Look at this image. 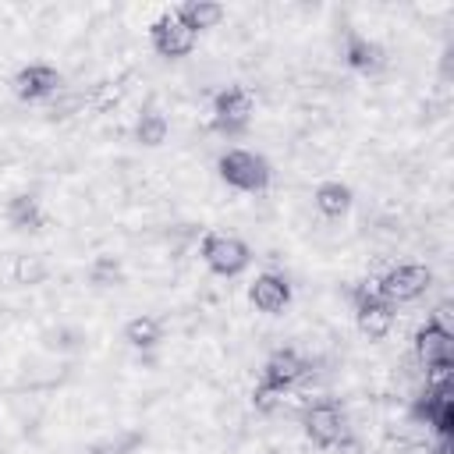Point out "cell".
Returning a JSON list of instances; mask_svg holds the SVG:
<instances>
[{
  "label": "cell",
  "instance_id": "obj_1",
  "mask_svg": "<svg viewBox=\"0 0 454 454\" xmlns=\"http://www.w3.org/2000/svg\"><path fill=\"white\" fill-rule=\"evenodd\" d=\"M216 170H220L223 184H231L238 192H248V195L266 192L270 188V177H273L266 156L262 153H252V149H227V153H220Z\"/></svg>",
  "mask_w": 454,
  "mask_h": 454
},
{
  "label": "cell",
  "instance_id": "obj_2",
  "mask_svg": "<svg viewBox=\"0 0 454 454\" xmlns=\"http://www.w3.org/2000/svg\"><path fill=\"white\" fill-rule=\"evenodd\" d=\"M252 114H255V96L248 85L241 82H231L223 85L216 96H213V128L223 131V135H238L252 124Z\"/></svg>",
  "mask_w": 454,
  "mask_h": 454
},
{
  "label": "cell",
  "instance_id": "obj_3",
  "mask_svg": "<svg viewBox=\"0 0 454 454\" xmlns=\"http://www.w3.org/2000/svg\"><path fill=\"white\" fill-rule=\"evenodd\" d=\"M199 252H202V262L209 266V273H216V277H238L252 262V248L241 238L223 234V231H209L202 238Z\"/></svg>",
  "mask_w": 454,
  "mask_h": 454
},
{
  "label": "cell",
  "instance_id": "obj_4",
  "mask_svg": "<svg viewBox=\"0 0 454 454\" xmlns=\"http://www.w3.org/2000/svg\"><path fill=\"white\" fill-rule=\"evenodd\" d=\"M355 301V323L362 330V337L369 340H383L390 330H394V305L387 298H380L376 291V280H362L351 294Z\"/></svg>",
  "mask_w": 454,
  "mask_h": 454
},
{
  "label": "cell",
  "instance_id": "obj_5",
  "mask_svg": "<svg viewBox=\"0 0 454 454\" xmlns=\"http://www.w3.org/2000/svg\"><path fill=\"white\" fill-rule=\"evenodd\" d=\"M429 284H433V270L429 266H422V262H401V266H390L376 280V291L390 305H404V301L422 298L429 291Z\"/></svg>",
  "mask_w": 454,
  "mask_h": 454
},
{
  "label": "cell",
  "instance_id": "obj_6",
  "mask_svg": "<svg viewBox=\"0 0 454 454\" xmlns=\"http://www.w3.org/2000/svg\"><path fill=\"white\" fill-rule=\"evenodd\" d=\"M301 429H305V436H309L319 450H330V447L348 433L344 411H340L337 397H319V401L305 404V411H301Z\"/></svg>",
  "mask_w": 454,
  "mask_h": 454
},
{
  "label": "cell",
  "instance_id": "obj_7",
  "mask_svg": "<svg viewBox=\"0 0 454 454\" xmlns=\"http://www.w3.org/2000/svg\"><path fill=\"white\" fill-rule=\"evenodd\" d=\"M60 71L46 60H32V64H21L11 78V92L21 99V103H43L50 96L60 92Z\"/></svg>",
  "mask_w": 454,
  "mask_h": 454
},
{
  "label": "cell",
  "instance_id": "obj_8",
  "mask_svg": "<svg viewBox=\"0 0 454 454\" xmlns=\"http://www.w3.org/2000/svg\"><path fill=\"white\" fill-rule=\"evenodd\" d=\"M149 43H153V50H156L160 57H167V60H181V57H188V53L195 50L199 35H195L192 28H184V25L177 21L174 11H163V14L149 25Z\"/></svg>",
  "mask_w": 454,
  "mask_h": 454
},
{
  "label": "cell",
  "instance_id": "obj_9",
  "mask_svg": "<svg viewBox=\"0 0 454 454\" xmlns=\"http://www.w3.org/2000/svg\"><path fill=\"white\" fill-rule=\"evenodd\" d=\"M309 362L294 351V348H277L266 362H262V376H259V383H266V387H273L277 394H287V390H294L305 376H309Z\"/></svg>",
  "mask_w": 454,
  "mask_h": 454
},
{
  "label": "cell",
  "instance_id": "obj_10",
  "mask_svg": "<svg viewBox=\"0 0 454 454\" xmlns=\"http://www.w3.org/2000/svg\"><path fill=\"white\" fill-rule=\"evenodd\" d=\"M411 351H415V362L422 369H429V365H450V358H454V333L443 323L426 319V326H419L415 337H411Z\"/></svg>",
  "mask_w": 454,
  "mask_h": 454
},
{
  "label": "cell",
  "instance_id": "obj_11",
  "mask_svg": "<svg viewBox=\"0 0 454 454\" xmlns=\"http://www.w3.org/2000/svg\"><path fill=\"white\" fill-rule=\"evenodd\" d=\"M248 301H252L259 312H266V316L284 312V309L291 305V284H287V277H284V273H273V270L259 273V277L248 284Z\"/></svg>",
  "mask_w": 454,
  "mask_h": 454
},
{
  "label": "cell",
  "instance_id": "obj_12",
  "mask_svg": "<svg viewBox=\"0 0 454 454\" xmlns=\"http://www.w3.org/2000/svg\"><path fill=\"white\" fill-rule=\"evenodd\" d=\"M344 64L351 71H358V74H376L387 64V53H383V46L376 39H369L362 32H348V39H344Z\"/></svg>",
  "mask_w": 454,
  "mask_h": 454
},
{
  "label": "cell",
  "instance_id": "obj_13",
  "mask_svg": "<svg viewBox=\"0 0 454 454\" xmlns=\"http://www.w3.org/2000/svg\"><path fill=\"white\" fill-rule=\"evenodd\" d=\"M174 14H177V21H181L184 28H192V32L199 35V32L216 28V25L227 18V7L216 4V0H184V4L174 7Z\"/></svg>",
  "mask_w": 454,
  "mask_h": 454
},
{
  "label": "cell",
  "instance_id": "obj_14",
  "mask_svg": "<svg viewBox=\"0 0 454 454\" xmlns=\"http://www.w3.org/2000/svg\"><path fill=\"white\" fill-rule=\"evenodd\" d=\"M4 220H7L14 231H39V227L46 223V216H43V202H39L35 195L21 192V195L7 199V206H4Z\"/></svg>",
  "mask_w": 454,
  "mask_h": 454
},
{
  "label": "cell",
  "instance_id": "obj_15",
  "mask_svg": "<svg viewBox=\"0 0 454 454\" xmlns=\"http://www.w3.org/2000/svg\"><path fill=\"white\" fill-rule=\"evenodd\" d=\"M355 202V192L344 184V181H323L312 195V206L326 216V220H340Z\"/></svg>",
  "mask_w": 454,
  "mask_h": 454
},
{
  "label": "cell",
  "instance_id": "obj_16",
  "mask_svg": "<svg viewBox=\"0 0 454 454\" xmlns=\"http://www.w3.org/2000/svg\"><path fill=\"white\" fill-rule=\"evenodd\" d=\"M124 340L135 348V351H153L160 340H163V323L156 316H131L124 323Z\"/></svg>",
  "mask_w": 454,
  "mask_h": 454
},
{
  "label": "cell",
  "instance_id": "obj_17",
  "mask_svg": "<svg viewBox=\"0 0 454 454\" xmlns=\"http://www.w3.org/2000/svg\"><path fill=\"white\" fill-rule=\"evenodd\" d=\"M46 277H50L46 255H39V252H21V255H14V262H11V280H14V284L35 287V284H46Z\"/></svg>",
  "mask_w": 454,
  "mask_h": 454
},
{
  "label": "cell",
  "instance_id": "obj_18",
  "mask_svg": "<svg viewBox=\"0 0 454 454\" xmlns=\"http://www.w3.org/2000/svg\"><path fill=\"white\" fill-rule=\"evenodd\" d=\"M167 135H170V121H167V114H160L156 106H145V110L138 114V121H135V138H138L142 145L156 149V145L167 142Z\"/></svg>",
  "mask_w": 454,
  "mask_h": 454
},
{
  "label": "cell",
  "instance_id": "obj_19",
  "mask_svg": "<svg viewBox=\"0 0 454 454\" xmlns=\"http://www.w3.org/2000/svg\"><path fill=\"white\" fill-rule=\"evenodd\" d=\"M89 284H96V287H117V284H124V266H121V259L110 255V252L96 255V259L89 262Z\"/></svg>",
  "mask_w": 454,
  "mask_h": 454
},
{
  "label": "cell",
  "instance_id": "obj_20",
  "mask_svg": "<svg viewBox=\"0 0 454 454\" xmlns=\"http://www.w3.org/2000/svg\"><path fill=\"white\" fill-rule=\"evenodd\" d=\"M138 443H142V433H117L106 440H96L85 454H131Z\"/></svg>",
  "mask_w": 454,
  "mask_h": 454
},
{
  "label": "cell",
  "instance_id": "obj_21",
  "mask_svg": "<svg viewBox=\"0 0 454 454\" xmlns=\"http://www.w3.org/2000/svg\"><path fill=\"white\" fill-rule=\"evenodd\" d=\"M333 450L337 454H365V443L358 440V436H351V433H344L337 443H333Z\"/></svg>",
  "mask_w": 454,
  "mask_h": 454
}]
</instances>
